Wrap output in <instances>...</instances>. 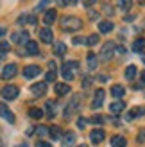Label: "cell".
<instances>
[{
    "instance_id": "cell-10",
    "label": "cell",
    "mask_w": 145,
    "mask_h": 147,
    "mask_svg": "<svg viewBox=\"0 0 145 147\" xmlns=\"http://www.w3.org/2000/svg\"><path fill=\"white\" fill-rule=\"evenodd\" d=\"M13 41L14 43H20V45H25V43L29 41V32L27 31H18L13 34Z\"/></svg>"
},
{
    "instance_id": "cell-29",
    "label": "cell",
    "mask_w": 145,
    "mask_h": 147,
    "mask_svg": "<svg viewBox=\"0 0 145 147\" xmlns=\"http://www.w3.org/2000/svg\"><path fill=\"white\" fill-rule=\"evenodd\" d=\"M11 50V45L7 41H0V57H4L7 52Z\"/></svg>"
},
{
    "instance_id": "cell-34",
    "label": "cell",
    "mask_w": 145,
    "mask_h": 147,
    "mask_svg": "<svg viewBox=\"0 0 145 147\" xmlns=\"http://www.w3.org/2000/svg\"><path fill=\"white\" fill-rule=\"evenodd\" d=\"M56 77H57V72H56V70L47 72V83H50V81H56Z\"/></svg>"
},
{
    "instance_id": "cell-12",
    "label": "cell",
    "mask_w": 145,
    "mask_h": 147,
    "mask_svg": "<svg viewBox=\"0 0 145 147\" xmlns=\"http://www.w3.org/2000/svg\"><path fill=\"white\" fill-rule=\"evenodd\" d=\"M0 117H2V119H5L9 124L14 122V115H13V111H11V109L7 108L5 104H0Z\"/></svg>"
},
{
    "instance_id": "cell-20",
    "label": "cell",
    "mask_w": 145,
    "mask_h": 147,
    "mask_svg": "<svg viewBox=\"0 0 145 147\" xmlns=\"http://www.w3.org/2000/svg\"><path fill=\"white\" fill-rule=\"evenodd\" d=\"M74 144H75V133L68 131V133L63 136V145H64V147H72Z\"/></svg>"
},
{
    "instance_id": "cell-28",
    "label": "cell",
    "mask_w": 145,
    "mask_h": 147,
    "mask_svg": "<svg viewBox=\"0 0 145 147\" xmlns=\"http://www.w3.org/2000/svg\"><path fill=\"white\" fill-rule=\"evenodd\" d=\"M56 104H54V102H47V115H48V119H54V117H56Z\"/></svg>"
},
{
    "instance_id": "cell-23",
    "label": "cell",
    "mask_w": 145,
    "mask_h": 147,
    "mask_svg": "<svg viewBox=\"0 0 145 147\" xmlns=\"http://www.w3.org/2000/svg\"><path fill=\"white\" fill-rule=\"evenodd\" d=\"M54 52L57 56H63V54H66V45L61 41H54Z\"/></svg>"
},
{
    "instance_id": "cell-13",
    "label": "cell",
    "mask_w": 145,
    "mask_h": 147,
    "mask_svg": "<svg viewBox=\"0 0 145 147\" xmlns=\"http://www.w3.org/2000/svg\"><path fill=\"white\" fill-rule=\"evenodd\" d=\"M25 52H27L29 56H38V54H40L38 43H36V41H31V40H29V41L25 43Z\"/></svg>"
},
{
    "instance_id": "cell-31",
    "label": "cell",
    "mask_w": 145,
    "mask_h": 147,
    "mask_svg": "<svg viewBox=\"0 0 145 147\" xmlns=\"http://www.w3.org/2000/svg\"><path fill=\"white\" fill-rule=\"evenodd\" d=\"M29 115H31V119H41L43 111L40 108H31V109H29Z\"/></svg>"
},
{
    "instance_id": "cell-16",
    "label": "cell",
    "mask_w": 145,
    "mask_h": 147,
    "mask_svg": "<svg viewBox=\"0 0 145 147\" xmlns=\"http://www.w3.org/2000/svg\"><path fill=\"white\" fill-rule=\"evenodd\" d=\"M127 145V140L122 135H115L111 138V147H126Z\"/></svg>"
},
{
    "instance_id": "cell-27",
    "label": "cell",
    "mask_w": 145,
    "mask_h": 147,
    "mask_svg": "<svg viewBox=\"0 0 145 147\" xmlns=\"http://www.w3.org/2000/svg\"><path fill=\"white\" fill-rule=\"evenodd\" d=\"M143 49H145V40L143 38L134 40V43H133V50H134V52H142Z\"/></svg>"
},
{
    "instance_id": "cell-41",
    "label": "cell",
    "mask_w": 145,
    "mask_h": 147,
    "mask_svg": "<svg viewBox=\"0 0 145 147\" xmlns=\"http://www.w3.org/2000/svg\"><path fill=\"white\" fill-rule=\"evenodd\" d=\"M140 83H142V84H145V70L142 72V81H140Z\"/></svg>"
},
{
    "instance_id": "cell-30",
    "label": "cell",
    "mask_w": 145,
    "mask_h": 147,
    "mask_svg": "<svg viewBox=\"0 0 145 147\" xmlns=\"http://www.w3.org/2000/svg\"><path fill=\"white\" fill-rule=\"evenodd\" d=\"M99 41H100V38H99V34H91V36H88V38H86V45H90V47H93V45H97Z\"/></svg>"
},
{
    "instance_id": "cell-18",
    "label": "cell",
    "mask_w": 145,
    "mask_h": 147,
    "mask_svg": "<svg viewBox=\"0 0 145 147\" xmlns=\"http://www.w3.org/2000/svg\"><path fill=\"white\" fill-rule=\"evenodd\" d=\"M56 18H57V13H56L54 9H48V11L45 13V16H43V22H45L47 25H52L54 22H56Z\"/></svg>"
},
{
    "instance_id": "cell-7",
    "label": "cell",
    "mask_w": 145,
    "mask_h": 147,
    "mask_svg": "<svg viewBox=\"0 0 145 147\" xmlns=\"http://www.w3.org/2000/svg\"><path fill=\"white\" fill-rule=\"evenodd\" d=\"M40 40L43 41V43H54V34H52V29L50 27H43L41 31H40Z\"/></svg>"
},
{
    "instance_id": "cell-36",
    "label": "cell",
    "mask_w": 145,
    "mask_h": 147,
    "mask_svg": "<svg viewBox=\"0 0 145 147\" xmlns=\"http://www.w3.org/2000/svg\"><path fill=\"white\" fill-rule=\"evenodd\" d=\"M117 5L120 7V9H124V11H126V9H129V7H131V2H118Z\"/></svg>"
},
{
    "instance_id": "cell-42",
    "label": "cell",
    "mask_w": 145,
    "mask_h": 147,
    "mask_svg": "<svg viewBox=\"0 0 145 147\" xmlns=\"http://www.w3.org/2000/svg\"><path fill=\"white\" fill-rule=\"evenodd\" d=\"M4 34H5V29H4V27H0V36H4Z\"/></svg>"
},
{
    "instance_id": "cell-19",
    "label": "cell",
    "mask_w": 145,
    "mask_h": 147,
    "mask_svg": "<svg viewBox=\"0 0 145 147\" xmlns=\"http://www.w3.org/2000/svg\"><path fill=\"white\" fill-rule=\"evenodd\" d=\"M56 93L59 95V97L70 93V84H66V83H57V84H56Z\"/></svg>"
},
{
    "instance_id": "cell-43",
    "label": "cell",
    "mask_w": 145,
    "mask_h": 147,
    "mask_svg": "<svg viewBox=\"0 0 145 147\" xmlns=\"http://www.w3.org/2000/svg\"><path fill=\"white\" fill-rule=\"evenodd\" d=\"M77 147H88V145H77Z\"/></svg>"
},
{
    "instance_id": "cell-39",
    "label": "cell",
    "mask_w": 145,
    "mask_h": 147,
    "mask_svg": "<svg viewBox=\"0 0 145 147\" xmlns=\"http://www.w3.org/2000/svg\"><path fill=\"white\" fill-rule=\"evenodd\" d=\"M47 5H48V2H41V4H38V7H36V11H38V9H45Z\"/></svg>"
},
{
    "instance_id": "cell-35",
    "label": "cell",
    "mask_w": 145,
    "mask_h": 147,
    "mask_svg": "<svg viewBox=\"0 0 145 147\" xmlns=\"http://www.w3.org/2000/svg\"><path fill=\"white\" fill-rule=\"evenodd\" d=\"M61 76H63L64 79H66V81H72V79H74V74H70V72L63 70V68H61Z\"/></svg>"
},
{
    "instance_id": "cell-37",
    "label": "cell",
    "mask_w": 145,
    "mask_h": 147,
    "mask_svg": "<svg viewBox=\"0 0 145 147\" xmlns=\"http://www.w3.org/2000/svg\"><path fill=\"white\" fill-rule=\"evenodd\" d=\"M74 43H75V45H84V43H86V38H83V36L79 38V36H77V38H74Z\"/></svg>"
},
{
    "instance_id": "cell-1",
    "label": "cell",
    "mask_w": 145,
    "mask_h": 147,
    "mask_svg": "<svg viewBox=\"0 0 145 147\" xmlns=\"http://www.w3.org/2000/svg\"><path fill=\"white\" fill-rule=\"evenodd\" d=\"M61 27H63V31H66V32L79 31V29L83 27V20L77 18V16H64V18H61Z\"/></svg>"
},
{
    "instance_id": "cell-22",
    "label": "cell",
    "mask_w": 145,
    "mask_h": 147,
    "mask_svg": "<svg viewBox=\"0 0 145 147\" xmlns=\"http://www.w3.org/2000/svg\"><path fill=\"white\" fill-rule=\"evenodd\" d=\"M143 115H145V106H140V108H133L129 111L127 119H136V117H143Z\"/></svg>"
},
{
    "instance_id": "cell-21",
    "label": "cell",
    "mask_w": 145,
    "mask_h": 147,
    "mask_svg": "<svg viewBox=\"0 0 145 147\" xmlns=\"http://www.w3.org/2000/svg\"><path fill=\"white\" fill-rule=\"evenodd\" d=\"M113 24H111V22H107V20H104V22H100V24H99V31L100 32H102V34H107V32H111L113 31Z\"/></svg>"
},
{
    "instance_id": "cell-14",
    "label": "cell",
    "mask_w": 145,
    "mask_h": 147,
    "mask_svg": "<svg viewBox=\"0 0 145 147\" xmlns=\"http://www.w3.org/2000/svg\"><path fill=\"white\" fill-rule=\"evenodd\" d=\"M111 95L115 99H122L126 95V88L122 86V84H115L113 88H111Z\"/></svg>"
},
{
    "instance_id": "cell-32",
    "label": "cell",
    "mask_w": 145,
    "mask_h": 147,
    "mask_svg": "<svg viewBox=\"0 0 145 147\" xmlns=\"http://www.w3.org/2000/svg\"><path fill=\"white\" fill-rule=\"evenodd\" d=\"M36 133H38V136H47L48 135V126H38L36 127Z\"/></svg>"
},
{
    "instance_id": "cell-26",
    "label": "cell",
    "mask_w": 145,
    "mask_h": 147,
    "mask_svg": "<svg viewBox=\"0 0 145 147\" xmlns=\"http://www.w3.org/2000/svg\"><path fill=\"white\" fill-rule=\"evenodd\" d=\"M136 72H138V70H136L134 65H129V67L126 68V79H127V81H133L134 76H136Z\"/></svg>"
},
{
    "instance_id": "cell-15",
    "label": "cell",
    "mask_w": 145,
    "mask_h": 147,
    "mask_svg": "<svg viewBox=\"0 0 145 147\" xmlns=\"http://www.w3.org/2000/svg\"><path fill=\"white\" fill-rule=\"evenodd\" d=\"M126 109V102L124 100H117V102H113V104H109V111L111 113H120V111H124Z\"/></svg>"
},
{
    "instance_id": "cell-2",
    "label": "cell",
    "mask_w": 145,
    "mask_h": 147,
    "mask_svg": "<svg viewBox=\"0 0 145 147\" xmlns=\"http://www.w3.org/2000/svg\"><path fill=\"white\" fill-rule=\"evenodd\" d=\"M18 93H20V88L16 84H5L2 88V99L5 100H14L18 97Z\"/></svg>"
},
{
    "instance_id": "cell-8",
    "label": "cell",
    "mask_w": 145,
    "mask_h": 147,
    "mask_svg": "<svg viewBox=\"0 0 145 147\" xmlns=\"http://www.w3.org/2000/svg\"><path fill=\"white\" fill-rule=\"evenodd\" d=\"M31 92H32V95H36V97H43V95L47 93V83H36V84H32Z\"/></svg>"
},
{
    "instance_id": "cell-11",
    "label": "cell",
    "mask_w": 145,
    "mask_h": 147,
    "mask_svg": "<svg viewBox=\"0 0 145 147\" xmlns=\"http://www.w3.org/2000/svg\"><path fill=\"white\" fill-rule=\"evenodd\" d=\"M104 95H106L104 90H97V92H95V99L91 100V108H93V109H99L100 106H102V102H104Z\"/></svg>"
},
{
    "instance_id": "cell-44",
    "label": "cell",
    "mask_w": 145,
    "mask_h": 147,
    "mask_svg": "<svg viewBox=\"0 0 145 147\" xmlns=\"http://www.w3.org/2000/svg\"><path fill=\"white\" fill-rule=\"evenodd\" d=\"M143 61H145V56H143Z\"/></svg>"
},
{
    "instance_id": "cell-33",
    "label": "cell",
    "mask_w": 145,
    "mask_h": 147,
    "mask_svg": "<svg viewBox=\"0 0 145 147\" xmlns=\"http://www.w3.org/2000/svg\"><path fill=\"white\" fill-rule=\"evenodd\" d=\"M136 140H138L140 144H145V127H142L138 131V136H136Z\"/></svg>"
},
{
    "instance_id": "cell-9",
    "label": "cell",
    "mask_w": 145,
    "mask_h": 147,
    "mask_svg": "<svg viewBox=\"0 0 145 147\" xmlns=\"http://www.w3.org/2000/svg\"><path fill=\"white\" fill-rule=\"evenodd\" d=\"M104 138H106L104 129H93L91 133H90V140H91L93 144H100V142H104Z\"/></svg>"
},
{
    "instance_id": "cell-24",
    "label": "cell",
    "mask_w": 145,
    "mask_h": 147,
    "mask_svg": "<svg viewBox=\"0 0 145 147\" xmlns=\"http://www.w3.org/2000/svg\"><path fill=\"white\" fill-rule=\"evenodd\" d=\"M97 65H99L97 56L93 54V52H90V54H88V68H90V70H95V68H97Z\"/></svg>"
},
{
    "instance_id": "cell-5",
    "label": "cell",
    "mask_w": 145,
    "mask_h": 147,
    "mask_svg": "<svg viewBox=\"0 0 145 147\" xmlns=\"http://www.w3.org/2000/svg\"><path fill=\"white\" fill-rule=\"evenodd\" d=\"M16 74H18V67L14 63H9V65H5V67H4L2 74H0V79L9 81V79H13L14 76H16Z\"/></svg>"
},
{
    "instance_id": "cell-38",
    "label": "cell",
    "mask_w": 145,
    "mask_h": 147,
    "mask_svg": "<svg viewBox=\"0 0 145 147\" xmlns=\"http://www.w3.org/2000/svg\"><path fill=\"white\" fill-rule=\"evenodd\" d=\"M36 147H52V144H48V142H43V140H40V142H36Z\"/></svg>"
},
{
    "instance_id": "cell-4",
    "label": "cell",
    "mask_w": 145,
    "mask_h": 147,
    "mask_svg": "<svg viewBox=\"0 0 145 147\" xmlns=\"http://www.w3.org/2000/svg\"><path fill=\"white\" fill-rule=\"evenodd\" d=\"M115 49H117V45H115L113 41H107L106 45L102 47V50H100V59H102V61H109L111 57L115 56Z\"/></svg>"
},
{
    "instance_id": "cell-17",
    "label": "cell",
    "mask_w": 145,
    "mask_h": 147,
    "mask_svg": "<svg viewBox=\"0 0 145 147\" xmlns=\"http://www.w3.org/2000/svg\"><path fill=\"white\" fill-rule=\"evenodd\" d=\"M48 135L52 136V140H61L63 138V131L59 126H52V127H48Z\"/></svg>"
},
{
    "instance_id": "cell-40",
    "label": "cell",
    "mask_w": 145,
    "mask_h": 147,
    "mask_svg": "<svg viewBox=\"0 0 145 147\" xmlns=\"http://www.w3.org/2000/svg\"><path fill=\"white\" fill-rule=\"evenodd\" d=\"M77 126H79V127H84V126H86V120H84V119H79V120H77Z\"/></svg>"
},
{
    "instance_id": "cell-3",
    "label": "cell",
    "mask_w": 145,
    "mask_h": 147,
    "mask_svg": "<svg viewBox=\"0 0 145 147\" xmlns=\"http://www.w3.org/2000/svg\"><path fill=\"white\" fill-rule=\"evenodd\" d=\"M79 104H81V95H75V97L70 100V104L64 108V113H63L64 119H70V117H72V115H74L77 109H79Z\"/></svg>"
},
{
    "instance_id": "cell-25",
    "label": "cell",
    "mask_w": 145,
    "mask_h": 147,
    "mask_svg": "<svg viewBox=\"0 0 145 147\" xmlns=\"http://www.w3.org/2000/svg\"><path fill=\"white\" fill-rule=\"evenodd\" d=\"M79 68V63L77 61H66L63 65V70H66V72H70V74H74V70H77Z\"/></svg>"
},
{
    "instance_id": "cell-6",
    "label": "cell",
    "mask_w": 145,
    "mask_h": 147,
    "mask_svg": "<svg viewBox=\"0 0 145 147\" xmlns=\"http://www.w3.org/2000/svg\"><path fill=\"white\" fill-rule=\"evenodd\" d=\"M40 74H41V68L38 65H29V67L23 68V77H27V79H34V77H38Z\"/></svg>"
}]
</instances>
